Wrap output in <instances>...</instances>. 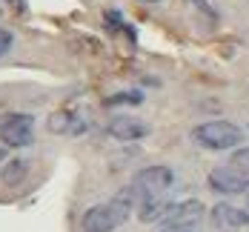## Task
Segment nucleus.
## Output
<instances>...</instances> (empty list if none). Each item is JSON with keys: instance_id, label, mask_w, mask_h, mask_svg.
Here are the masks:
<instances>
[{"instance_id": "f257e3e1", "label": "nucleus", "mask_w": 249, "mask_h": 232, "mask_svg": "<svg viewBox=\"0 0 249 232\" xmlns=\"http://www.w3.org/2000/svg\"><path fill=\"white\" fill-rule=\"evenodd\" d=\"M135 212L132 201L126 198L124 192H118L112 201L106 204H95L89 206L83 215H80V227L83 232H115L118 227H124L129 221V215Z\"/></svg>"}, {"instance_id": "f03ea898", "label": "nucleus", "mask_w": 249, "mask_h": 232, "mask_svg": "<svg viewBox=\"0 0 249 232\" xmlns=\"http://www.w3.org/2000/svg\"><path fill=\"white\" fill-rule=\"evenodd\" d=\"M175 180V172L169 166H146V169H141L129 186H124L121 192H124L126 198L132 201V206L138 209L141 204H146L152 198H160V195H166V189L172 186Z\"/></svg>"}, {"instance_id": "7ed1b4c3", "label": "nucleus", "mask_w": 249, "mask_h": 232, "mask_svg": "<svg viewBox=\"0 0 249 232\" xmlns=\"http://www.w3.org/2000/svg\"><path fill=\"white\" fill-rule=\"evenodd\" d=\"M195 143H200L203 149H212V152H224V149H235L244 143V129L229 124V121H206L195 126L192 132Z\"/></svg>"}, {"instance_id": "20e7f679", "label": "nucleus", "mask_w": 249, "mask_h": 232, "mask_svg": "<svg viewBox=\"0 0 249 232\" xmlns=\"http://www.w3.org/2000/svg\"><path fill=\"white\" fill-rule=\"evenodd\" d=\"M0 141L12 149H23L35 141V118L26 112H9L0 118Z\"/></svg>"}, {"instance_id": "39448f33", "label": "nucleus", "mask_w": 249, "mask_h": 232, "mask_svg": "<svg viewBox=\"0 0 249 232\" xmlns=\"http://www.w3.org/2000/svg\"><path fill=\"white\" fill-rule=\"evenodd\" d=\"M209 186L221 195H244L249 192V175L235 166H218L209 172Z\"/></svg>"}, {"instance_id": "423d86ee", "label": "nucleus", "mask_w": 249, "mask_h": 232, "mask_svg": "<svg viewBox=\"0 0 249 232\" xmlns=\"http://www.w3.org/2000/svg\"><path fill=\"white\" fill-rule=\"evenodd\" d=\"M89 129V118L77 109H60L49 115V132L54 135H83Z\"/></svg>"}, {"instance_id": "0eeeda50", "label": "nucleus", "mask_w": 249, "mask_h": 232, "mask_svg": "<svg viewBox=\"0 0 249 232\" xmlns=\"http://www.w3.org/2000/svg\"><path fill=\"white\" fill-rule=\"evenodd\" d=\"M203 215V204L200 201H178L166 209V215L160 218L163 227H195Z\"/></svg>"}, {"instance_id": "6e6552de", "label": "nucleus", "mask_w": 249, "mask_h": 232, "mask_svg": "<svg viewBox=\"0 0 249 232\" xmlns=\"http://www.w3.org/2000/svg\"><path fill=\"white\" fill-rule=\"evenodd\" d=\"M109 135L112 138H118V141H141V138H146L152 132V126L146 121H141V118H129V115H121V118H115V121H109Z\"/></svg>"}, {"instance_id": "1a4fd4ad", "label": "nucleus", "mask_w": 249, "mask_h": 232, "mask_svg": "<svg viewBox=\"0 0 249 232\" xmlns=\"http://www.w3.org/2000/svg\"><path fill=\"white\" fill-rule=\"evenodd\" d=\"M212 221L226 230H244V227H249V212L232 204H218L212 206Z\"/></svg>"}, {"instance_id": "9d476101", "label": "nucleus", "mask_w": 249, "mask_h": 232, "mask_svg": "<svg viewBox=\"0 0 249 232\" xmlns=\"http://www.w3.org/2000/svg\"><path fill=\"white\" fill-rule=\"evenodd\" d=\"M229 166H235V169H241V172H247L249 175V146H244V149H238V152L232 155Z\"/></svg>"}, {"instance_id": "9b49d317", "label": "nucleus", "mask_w": 249, "mask_h": 232, "mask_svg": "<svg viewBox=\"0 0 249 232\" xmlns=\"http://www.w3.org/2000/svg\"><path fill=\"white\" fill-rule=\"evenodd\" d=\"M23 172H26V163H23V161H15V163H9V166H6L3 180H6V183H15V180L23 178Z\"/></svg>"}, {"instance_id": "f8f14e48", "label": "nucleus", "mask_w": 249, "mask_h": 232, "mask_svg": "<svg viewBox=\"0 0 249 232\" xmlns=\"http://www.w3.org/2000/svg\"><path fill=\"white\" fill-rule=\"evenodd\" d=\"M141 92H118L112 98H106V106H115V103H141Z\"/></svg>"}, {"instance_id": "ddd939ff", "label": "nucleus", "mask_w": 249, "mask_h": 232, "mask_svg": "<svg viewBox=\"0 0 249 232\" xmlns=\"http://www.w3.org/2000/svg\"><path fill=\"white\" fill-rule=\"evenodd\" d=\"M12 40H15L12 32L9 29H0V54H6V52L12 49Z\"/></svg>"}, {"instance_id": "4468645a", "label": "nucleus", "mask_w": 249, "mask_h": 232, "mask_svg": "<svg viewBox=\"0 0 249 232\" xmlns=\"http://www.w3.org/2000/svg\"><path fill=\"white\" fill-rule=\"evenodd\" d=\"M160 232H195L192 227H163Z\"/></svg>"}, {"instance_id": "2eb2a0df", "label": "nucleus", "mask_w": 249, "mask_h": 232, "mask_svg": "<svg viewBox=\"0 0 249 232\" xmlns=\"http://www.w3.org/2000/svg\"><path fill=\"white\" fill-rule=\"evenodd\" d=\"M3 158H6V152H3V149H0V163H3Z\"/></svg>"}, {"instance_id": "dca6fc26", "label": "nucleus", "mask_w": 249, "mask_h": 232, "mask_svg": "<svg viewBox=\"0 0 249 232\" xmlns=\"http://www.w3.org/2000/svg\"><path fill=\"white\" fill-rule=\"evenodd\" d=\"M143 3H158V0H143Z\"/></svg>"}]
</instances>
